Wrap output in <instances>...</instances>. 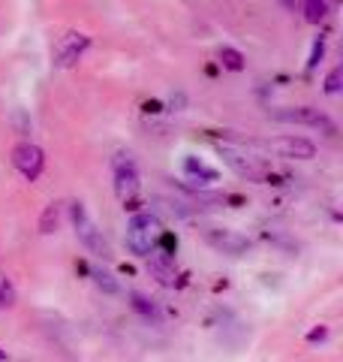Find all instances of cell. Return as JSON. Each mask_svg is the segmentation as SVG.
Listing matches in <instances>:
<instances>
[{
	"label": "cell",
	"instance_id": "cell-14",
	"mask_svg": "<svg viewBox=\"0 0 343 362\" xmlns=\"http://www.w3.org/2000/svg\"><path fill=\"white\" fill-rule=\"evenodd\" d=\"M57 223H61V202H52V206H45L42 218H40V233H54Z\"/></svg>",
	"mask_w": 343,
	"mask_h": 362
},
{
	"label": "cell",
	"instance_id": "cell-10",
	"mask_svg": "<svg viewBox=\"0 0 343 362\" xmlns=\"http://www.w3.org/2000/svg\"><path fill=\"white\" fill-rule=\"evenodd\" d=\"M220 154H223V160L235 169L241 178H247V181H259L262 178V169L250 160V157H244V154H238V151H232V148H220Z\"/></svg>",
	"mask_w": 343,
	"mask_h": 362
},
{
	"label": "cell",
	"instance_id": "cell-19",
	"mask_svg": "<svg viewBox=\"0 0 343 362\" xmlns=\"http://www.w3.org/2000/svg\"><path fill=\"white\" fill-rule=\"evenodd\" d=\"M323 54H325V42L316 40V42H313V52H311V61H307V70H313V66L323 61Z\"/></svg>",
	"mask_w": 343,
	"mask_h": 362
},
{
	"label": "cell",
	"instance_id": "cell-2",
	"mask_svg": "<svg viewBox=\"0 0 343 362\" xmlns=\"http://www.w3.org/2000/svg\"><path fill=\"white\" fill-rule=\"evenodd\" d=\"M163 233V223H160L157 214L151 211H139V214H133L130 223H127V247H130V254L136 257H151L154 254V247H157V235Z\"/></svg>",
	"mask_w": 343,
	"mask_h": 362
},
{
	"label": "cell",
	"instance_id": "cell-17",
	"mask_svg": "<svg viewBox=\"0 0 343 362\" xmlns=\"http://www.w3.org/2000/svg\"><path fill=\"white\" fill-rule=\"evenodd\" d=\"M16 305V287L9 278H0V308H9Z\"/></svg>",
	"mask_w": 343,
	"mask_h": 362
},
{
	"label": "cell",
	"instance_id": "cell-3",
	"mask_svg": "<svg viewBox=\"0 0 343 362\" xmlns=\"http://www.w3.org/2000/svg\"><path fill=\"white\" fill-rule=\"evenodd\" d=\"M70 218H73V226H76L78 242H82L90 254H97V257H102V259H109V257H112V247H109L106 239H102V230H100L94 221H90V214H88V209L82 206V202H73V206H70Z\"/></svg>",
	"mask_w": 343,
	"mask_h": 362
},
{
	"label": "cell",
	"instance_id": "cell-4",
	"mask_svg": "<svg viewBox=\"0 0 343 362\" xmlns=\"http://www.w3.org/2000/svg\"><path fill=\"white\" fill-rule=\"evenodd\" d=\"M256 148L277 154L283 160H311V157H316V145L304 136H277V139L256 142Z\"/></svg>",
	"mask_w": 343,
	"mask_h": 362
},
{
	"label": "cell",
	"instance_id": "cell-1",
	"mask_svg": "<svg viewBox=\"0 0 343 362\" xmlns=\"http://www.w3.org/2000/svg\"><path fill=\"white\" fill-rule=\"evenodd\" d=\"M112 173H114V194H118V199L124 202V209L136 211L139 209V166H136L133 154L127 151H118L112 157Z\"/></svg>",
	"mask_w": 343,
	"mask_h": 362
},
{
	"label": "cell",
	"instance_id": "cell-22",
	"mask_svg": "<svg viewBox=\"0 0 343 362\" xmlns=\"http://www.w3.org/2000/svg\"><path fill=\"white\" fill-rule=\"evenodd\" d=\"M280 4H283L286 9H295V4H299V0H280Z\"/></svg>",
	"mask_w": 343,
	"mask_h": 362
},
{
	"label": "cell",
	"instance_id": "cell-5",
	"mask_svg": "<svg viewBox=\"0 0 343 362\" xmlns=\"http://www.w3.org/2000/svg\"><path fill=\"white\" fill-rule=\"evenodd\" d=\"M205 242H208L214 251L229 254V257H241L253 247V242H250L247 235L235 233V230H223V226H208V230H205Z\"/></svg>",
	"mask_w": 343,
	"mask_h": 362
},
{
	"label": "cell",
	"instance_id": "cell-6",
	"mask_svg": "<svg viewBox=\"0 0 343 362\" xmlns=\"http://www.w3.org/2000/svg\"><path fill=\"white\" fill-rule=\"evenodd\" d=\"M274 118L277 121H289V124H307V127H316L323 130L325 136H335L337 127L335 121H331L325 112H319L313 106H299V109H286V112H274Z\"/></svg>",
	"mask_w": 343,
	"mask_h": 362
},
{
	"label": "cell",
	"instance_id": "cell-13",
	"mask_svg": "<svg viewBox=\"0 0 343 362\" xmlns=\"http://www.w3.org/2000/svg\"><path fill=\"white\" fill-rule=\"evenodd\" d=\"M90 278H94V284H97L102 293H109V296H118V293H121V284L114 281V275H109L106 269L94 266V269H90Z\"/></svg>",
	"mask_w": 343,
	"mask_h": 362
},
{
	"label": "cell",
	"instance_id": "cell-18",
	"mask_svg": "<svg viewBox=\"0 0 343 362\" xmlns=\"http://www.w3.org/2000/svg\"><path fill=\"white\" fill-rule=\"evenodd\" d=\"M340 82H343V70H340V66H335V70L328 73V78H325V94H337Z\"/></svg>",
	"mask_w": 343,
	"mask_h": 362
},
{
	"label": "cell",
	"instance_id": "cell-8",
	"mask_svg": "<svg viewBox=\"0 0 343 362\" xmlns=\"http://www.w3.org/2000/svg\"><path fill=\"white\" fill-rule=\"evenodd\" d=\"M88 45H90V40L85 33H66V37L54 45V66L66 70V66L78 64V58L88 52Z\"/></svg>",
	"mask_w": 343,
	"mask_h": 362
},
{
	"label": "cell",
	"instance_id": "cell-20",
	"mask_svg": "<svg viewBox=\"0 0 343 362\" xmlns=\"http://www.w3.org/2000/svg\"><path fill=\"white\" fill-rule=\"evenodd\" d=\"M307 341H311V344L328 341V326H316V329H311V332H307Z\"/></svg>",
	"mask_w": 343,
	"mask_h": 362
},
{
	"label": "cell",
	"instance_id": "cell-23",
	"mask_svg": "<svg viewBox=\"0 0 343 362\" xmlns=\"http://www.w3.org/2000/svg\"><path fill=\"white\" fill-rule=\"evenodd\" d=\"M4 359H6V350H4V347H0V362H4Z\"/></svg>",
	"mask_w": 343,
	"mask_h": 362
},
{
	"label": "cell",
	"instance_id": "cell-15",
	"mask_svg": "<svg viewBox=\"0 0 343 362\" xmlns=\"http://www.w3.org/2000/svg\"><path fill=\"white\" fill-rule=\"evenodd\" d=\"M220 64L226 66V70H232V73H241L244 70V54L232 49V45H223L220 49Z\"/></svg>",
	"mask_w": 343,
	"mask_h": 362
},
{
	"label": "cell",
	"instance_id": "cell-7",
	"mask_svg": "<svg viewBox=\"0 0 343 362\" xmlns=\"http://www.w3.org/2000/svg\"><path fill=\"white\" fill-rule=\"evenodd\" d=\"M13 166H16L28 181H37L40 173H42V166H45V154H42L40 145L21 142V145H16V148H13Z\"/></svg>",
	"mask_w": 343,
	"mask_h": 362
},
{
	"label": "cell",
	"instance_id": "cell-12",
	"mask_svg": "<svg viewBox=\"0 0 343 362\" xmlns=\"http://www.w3.org/2000/svg\"><path fill=\"white\" fill-rule=\"evenodd\" d=\"M130 305H133V311L136 314H142L145 317V320H160V308H157V305L151 302V299H148V296H142V293H130Z\"/></svg>",
	"mask_w": 343,
	"mask_h": 362
},
{
	"label": "cell",
	"instance_id": "cell-21",
	"mask_svg": "<svg viewBox=\"0 0 343 362\" xmlns=\"http://www.w3.org/2000/svg\"><path fill=\"white\" fill-rule=\"evenodd\" d=\"M169 103H172V109H175V106H184V94H178V97H172V100H169Z\"/></svg>",
	"mask_w": 343,
	"mask_h": 362
},
{
	"label": "cell",
	"instance_id": "cell-9",
	"mask_svg": "<svg viewBox=\"0 0 343 362\" xmlns=\"http://www.w3.org/2000/svg\"><path fill=\"white\" fill-rule=\"evenodd\" d=\"M148 259V272L160 281L163 287H175V281H178V272H175V266H172V257H166V254H151V257H145Z\"/></svg>",
	"mask_w": 343,
	"mask_h": 362
},
{
	"label": "cell",
	"instance_id": "cell-16",
	"mask_svg": "<svg viewBox=\"0 0 343 362\" xmlns=\"http://www.w3.org/2000/svg\"><path fill=\"white\" fill-rule=\"evenodd\" d=\"M325 16H328L325 0H304V18L311 21V25H319Z\"/></svg>",
	"mask_w": 343,
	"mask_h": 362
},
{
	"label": "cell",
	"instance_id": "cell-11",
	"mask_svg": "<svg viewBox=\"0 0 343 362\" xmlns=\"http://www.w3.org/2000/svg\"><path fill=\"white\" fill-rule=\"evenodd\" d=\"M184 175H187L190 181H196V185H211V181L220 178V173H217L214 166L202 163L199 157H193V154L184 157Z\"/></svg>",
	"mask_w": 343,
	"mask_h": 362
}]
</instances>
